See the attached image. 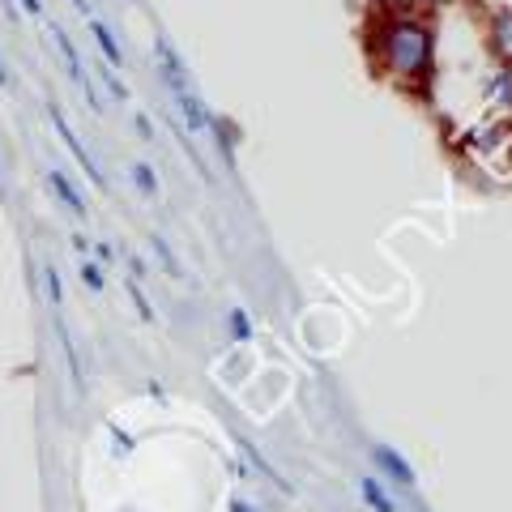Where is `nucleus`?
<instances>
[{
    "label": "nucleus",
    "mask_w": 512,
    "mask_h": 512,
    "mask_svg": "<svg viewBox=\"0 0 512 512\" xmlns=\"http://www.w3.org/2000/svg\"><path fill=\"white\" fill-rule=\"evenodd\" d=\"M372 52L380 69L397 82H423L431 73V60H436V35L419 18H384L376 26Z\"/></svg>",
    "instance_id": "1"
},
{
    "label": "nucleus",
    "mask_w": 512,
    "mask_h": 512,
    "mask_svg": "<svg viewBox=\"0 0 512 512\" xmlns=\"http://www.w3.org/2000/svg\"><path fill=\"white\" fill-rule=\"evenodd\" d=\"M52 39H56V52H60V60H64V73H69V82L86 94L94 111H103V99H99V90L90 86V73H86V64H82V52H77V43L69 39V30H64L60 22H52Z\"/></svg>",
    "instance_id": "2"
},
{
    "label": "nucleus",
    "mask_w": 512,
    "mask_h": 512,
    "mask_svg": "<svg viewBox=\"0 0 512 512\" xmlns=\"http://www.w3.org/2000/svg\"><path fill=\"white\" fill-rule=\"evenodd\" d=\"M47 116H52V128H56V133H60V141H64V146H69V154L77 158V167H82L86 175H90V184L94 188H107V175H103V167L99 163H94V154L82 146V137H77L73 133V124L69 120H64V111H60V103H47Z\"/></svg>",
    "instance_id": "3"
},
{
    "label": "nucleus",
    "mask_w": 512,
    "mask_h": 512,
    "mask_svg": "<svg viewBox=\"0 0 512 512\" xmlns=\"http://www.w3.org/2000/svg\"><path fill=\"white\" fill-rule=\"evenodd\" d=\"M171 99H175V107H180V116L188 120V128L192 133H205L210 128V111H205V103H201V94L192 90V82H171Z\"/></svg>",
    "instance_id": "4"
},
{
    "label": "nucleus",
    "mask_w": 512,
    "mask_h": 512,
    "mask_svg": "<svg viewBox=\"0 0 512 512\" xmlns=\"http://www.w3.org/2000/svg\"><path fill=\"white\" fill-rule=\"evenodd\" d=\"M372 457H376V466H380V474H389L397 487H414L419 483V474L410 470V461L397 453V448H389V444H376L372 448Z\"/></svg>",
    "instance_id": "5"
},
{
    "label": "nucleus",
    "mask_w": 512,
    "mask_h": 512,
    "mask_svg": "<svg viewBox=\"0 0 512 512\" xmlns=\"http://www.w3.org/2000/svg\"><path fill=\"white\" fill-rule=\"evenodd\" d=\"M56 338H60V350H64V363H69V380H73V393H86V380H82V355H77V342L69 333V320L56 312Z\"/></svg>",
    "instance_id": "6"
},
{
    "label": "nucleus",
    "mask_w": 512,
    "mask_h": 512,
    "mask_svg": "<svg viewBox=\"0 0 512 512\" xmlns=\"http://www.w3.org/2000/svg\"><path fill=\"white\" fill-rule=\"evenodd\" d=\"M47 188H52L56 192V201L64 205V210H69V214H77V218H86V197H82V192H77V184L69 180V175H64V171H47Z\"/></svg>",
    "instance_id": "7"
},
{
    "label": "nucleus",
    "mask_w": 512,
    "mask_h": 512,
    "mask_svg": "<svg viewBox=\"0 0 512 512\" xmlns=\"http://www.w3.org/2000/svg\"><path fill=\"white\" fill-rule=\"evenodd\" d=\"M483 99L495 107V111H512V69L500 64L487 82H483Z\"/></svg>",
    "instance_id": "8"
},
{
    "label": "nucleus",
    "mask_w": 512,
    "mask_h": 512,
    "mask_svg": "<svg viewBox=\"0 0 512 512\" xmlns=\"http://www.w3.org/2000/svg\"><path fill=\"white\" fill-rule=\"evenodd\" d=\"M491 52L512 69V9H504V13H495L491 18Z\"/></svg>",
    "instance_id": "9"
},
{
    "label": "nucleus",
    "mask_w": 512,
    "mask_h": 512,
    "mask_svg": "<svg viewBox=\"0 0 512 512\" xmlns=\"http://www.w3.org/2000/svg\"><path fill=\"white\" fill-rule=\"evenodd\" d=\"M90 35H94V43H99V52H103V60L111 64V69H124V47H120V39L111 35V26L103 22V18H90Z\"/></svg>",
    "instance_id": "10"
},
{
    "label": "nucleus",
    "mask_w": 512,
    "mask_h": 512,
    "mask_svg": "<svg viewBox=\"0 0 512 512\" xmlns=\"http://www.w3.org/2000/svg\"><path fill=\"white\" fill-rule=\"evenodd\" d=\"M359 491H363V504L372 508V512H397V504L389 500V491H384V487L376 483L372 474H367V478H359Z\"/></svg>",
    "instance_id": "11"
},
{
    "label": "nucleus",
    "mask_w": 512,
    "mask_h": 512,
    "mask_svg": "<svg viewBox=\"0 0 512 512\" xmlns=\"http://www.w3.org/2000/svg\"><path fill=\"white\" fill-rule=\"evenodd\" d=\"M150 244H154V256H158V265H163L171 278H184V265L175 261V252H171V244H167V239H163V235H150Z\"/></svg>",
    "instance_id": "12"
},
{
    "label": "nucleus",
    "mask_w": 512,
    "mask_h": 512,
    "mask_svg": "<svg viewBox=\"0 0 512 512\" xmlns=\"http://www.w3.org/2000/svg\"><path fill=\"white\" fill-rule=\"evenodd\" d=\"M239 448H244V457H248V461H252V470H261V474H265V478H269V483H274V487H282V491H286V478H282V474H278V470H274V466H269V461H265V457H261V453H256V448H252V444H248V440H239Z\"/></svg>",
    "instance_id": "13"
},
{
    "label": "nucleus",
    "mask_w": 512,
    "mask_h": 512,
    "mask_svg": "<svg viewBox=\"0 0 512 512\" xmlns=\"http://www.w3.org/2000/svg\"><path fill=\"white\" fill-rule=\"evenodd\" d=\"M133 184H137V192H146V197H158V175H154V167L150 163H133Z\"/></svg>",
    "instance_id": "14"
},
{
    "label": "nucleus",
    "mask_w": 512,
    "mask_h": 512,
    "mask_svg": "<svg viewBox=\"0 0 512 512\" xmlns=\"http://www.w3.org/2000/svg\"><path fill=\"white\" fill-rule=\"evenodd\" d=\"M43 291H47V303L60 312V303H64V282L56 274V265H43Z\"/></svg>",
    "instance_id": "15"
},
{
    "label": "nucleus",
    "mask_w": 512,
    "mask_h": 512,
    "mask_svg": "<svg viewBox=\"0 0 512 512\" xmlns=\"http://www.w3.org/2000/svg\"><path fill=\"white\" fill-rule=\"evenodd\" d=\"M227 325H231V338H235V342H248V338H252V333H256V329H252V316H248L244 308H231V316H227Z\"/></svg>",
    "instance_id": "16"
},
{
    "label": "nucleus",
    "mask_w": 512,
    "mask_h": 512,
    "mask_svg": "<svg viewBox=\"0 0 512 512\" xmlns=\"http://www.w3.org/2000/svg\"><path fill=\"white\" fill-rule=\"evenodd\" d=\"M82 286H86L90 295H103L107 278H103V265L99 261H82Z\"/></svg>",
    "instance_id": "17"
},
{
    "label": "nucleus",
    "mask_w": 512,
    "mask_h": 512,
    "mask_svg": "<svg viewBox=\"0 0 512 512\" xmlns=\"http://www.w3.org/2000/svg\"><path fill=\"white\" fill-rule=\"evenodd\" d=\"M124 291H128V299H133V308H137V316H141V320H146V325H154V308H150V299H146V291H141V286H137V282H128V286H124Z\"/></svg>",
    "instance_id": "18"
},
{
    "label": "nucleus",
    "mask_w": 512,
    "mask_h": 512,
    "mask_svg": "<svg viewBox=\"0 0 512 512\" xmlns=\"http://www.w3.org/2000/svg\"><path fill=\"white\" fill-rule=\"evenodd\" d=\"M111 453H116L120 461H124V457H133V436H128L124 427H116V423H111Z\"/></svg>",
    "instance_id": "19"
},
{
    "label": "nucleus",
    "mask_w": 512,
    "mask_h": 512,
    "mask_svg": "<svg viewBox=\"0 0 512 512\" xmlns=\"http://www.w3.org/2000/svg\"><path fill=\"white\" fill-rule=\"evenodd\" d=\"M99 77H103V86H107V90H111V99H120V103H124V99H128V86H124V82H120V77H116V73H111V64H107V69H103V73H99Z\"/></svg>",
    "instance_id": "20"
},
{
    "label": "nucleus",
    "mask_w": 512,
    "mask_h": 512,
    "mask_svg": "<svg viewBox=\"0 0 512 512\" xmlns=\"http://www.w3.org/2000/svg\"><path fill=\"white\" fill-rule=\"evenodd\" d=\"M90 252H94V261H99V265H111V261H116V248H111V244H94Z\"/></svg>",
    "instance_id": "21"
},
{
    "label": "nucleus",
    "mask_w": 512,
    "mask_h": 512,
    "mask_svg": "<svg viewBox=\"0 0 512 512\" xmlns=\"http://www.w3.org/2000/svg\"><path fill=\"white\" fill-rule=\"evenodd\" d=\"M128 269H133V274H137V278H146V274H150V265H146V261H141V256H137V252H128Z\"/></svg>",
    "instance_id": "22"
},
{
    "label": "nucleus",
    "mask_w": 512,
    "mask_h": 512,
    "mask_svg": "<svg viewBox=\"0 0 512 512\" xmlns=\"http://www.w3.org/2000/svg\"><path fill=\"white\" fill-rule=\"evenodd\" d=\"M231 512H265V508H261V504H248L244 495H235V500H231Z\"/></svg>",
    "instance_id": "23"
},
{
    "label": "nucleus",
    "mask_w": 512,
    "mask_h": 512,
    "mask_svg": "<svg viewBox=\"0 0 512 512\" xmlns=\"http://www.w3.org/2000/svg\"><path fill=\"white\" fill-rule=\"evenodd\" d=\"M133 120H137V133H141V137H146V141H150V137H154V128H150V120H146V116H133Z\"/></svg>",
    "instance_id": "24"
},
{
    "label": "nucleus",
    "mask_w": 512,
    "mask_h": 512,
    "mask_svg": "<svg viewBox=\"0 0 512 512\" xmlns=\"http://www.w3.org/2000/svg\"><path fill=\"white\" fill-rule=\"evenodd\" d=\"M22 9L30 13V18H39V13H43V0H22Z\"/></svg>",
    "instance_id": "25"
},
{
    "label": "nucleus",
    "mask_w": 512,
    "mask_h": 512,
    "mask_svg": "<svg viewBox=\"0 0 512 512\" xmlns=\"http://www.w3.org/2000/svg\"><path fill=\"white\" fill-rule=\"evenodd\" d=\"M73 248H77V252H82V261H86V252H90L94 244H86V235H73Z\"/></svg>",
    "instance_id": "26"
},
{
    "label": "nucleus",
    "mask_w": 512,
    "mask_h": 512,
    "mask_svg": "<svg viewBox=\"0 0 512 512\" xmlns=\"http://www.w3.org/2000/svg\"><path fill=\"white\" fill-rule=\"evenodd\" d=\"M0 86H9V69H5V60H0Z\"/></svg>",
    "instance_id": "27"
},
{
    "label": "nucleus",
    "mask_w": 512,
    "mask_h": 512,
    "mask_svg": "<svg viewBox=\"0 0 512 512\" xmlns=\"http://www.w3.org/2000/svg\"><path fill=\"white\" fill-rule=\"evenodd\" d=\"M73 9H82V13H90V5H86V0H73Z\"/></svg>",
    "instance_id": "28"
},
{
    "label": "nucleus",
    "mask_w": 512,
    "mask_h": 512,
    "mask_svg": "<svg viewBox=\"0 0 512 512\" xmlns=\"http://www.w3.org/2000/svg\"><path fill=\"white\" fill-rule=\"evenodd\" d=\"M0 197H5V175H0Z\"/></svg>",
    "instance_id": "29"
}]
</instances>
